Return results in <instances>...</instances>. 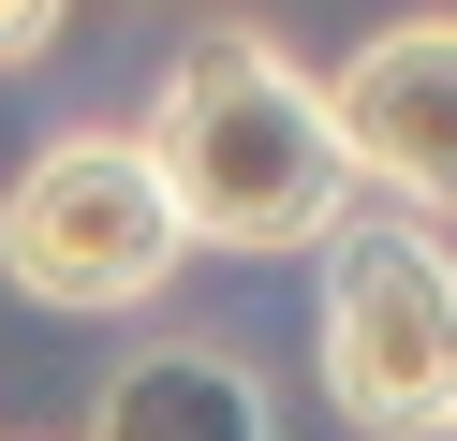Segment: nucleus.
I'll return each mask as SVG.
<instances>
[{
    "mask_svg": "<svg viewBox=\"0 0 457 441\" xmlns=\"http://www.w3.org/2000/svg\"><path fill=\"white\" fill-rule=\"evenodd\" d=\"M148 162H162V206H178L192 250H237V265H280V250H325L354 221V162H339V118H325V74L266 45V29H192L148 88Z\"/></svg>",
    "mask_w": 457,
    "mask_h": 441,
    "instance_id": "1",
    "label": "nucleus"
},
{
    "mask_svg": "<svg viewBox=\"0 0 457 441\" xmlns=\"http://www.w3.org/2000/svg\"><path fill=\"white\" fill-rule=\"evenodd\" d=\"M178 265H192V235L162 206V162H148L133 118H74V133H45L15 162V192H0V280L30 309L133 323V309H162Z\"/></svg>",
    "mask_w": 457,
    "mask_h": 441,
    "instance_id": "2",
    "label": "nucleus"
},
{
    "mask_svg": "<svg viewBox=\"0 0 457 441\" xmlns=\"http://www.w3.org/2000/svg\"><path fill=\"white\" fill-rule=\"evenodd\" d=\"M310 265H325L310 280V368H325L339 427L354 441H443L457 427V250H443V221L369 206Z\"/></svg>",
    "mask_w": 457,
    "mask_h": 441,
    "instance_id": "3",
    "label": "nucleus"
},
{
    "mask_svg": "<svg viewBox=\"0 0 457 441\" xmlns=\"http://www.w3.org/2000/svg\"><path fill=\"white\" fill-rule=\"evenodd\" d=\"M339 162L354 192H384L398 221H457V15H398L325 74Z\"/></svg>",
    "mask_w": 457,
    "mask_h": 441,
    "instance_id": "4",
    "label": "nucleus"
},
{
    "mask_svg": "<svg viewBox=\"0 0 457 441\" xmlns=\"http://www.w3.org/2000/svg\"><path fill=\"white\" fill-rule=\"evenodd\" d=\"M89 441H280L266 412V368L237 339H133L119 368L89 382Z\"/></svg>",
    "mask_w": 457,
    "mask_h": 441,
    "instance_id": "5",
    "label": "nucleus"
},
{
    "mask_svg": "<svg viewBox=\"0 0 457 441\" xmlns=\"http://www.w3.org/2000/svg\"><path fill=\"white\" fill-rule=\"evenodd\" d=\"M60 15H74V0H0V74H30V59L60 45Z\"/></svg>",
    "mask_w": 457,
    "mask_h": 441,
    "instance_id": "6",
    "label": "nucleus"
},
{
    "mask_svg": "<svg viewBox=\"0 0 457 441\" xmlns=\"http://www.w3.org/2000/svg\"><path fill=\"white\" fill-rule=\"evenodd\" d=\"M443 441H457V427H443Z\"/></svg>",
    "mask_w": 457,
    "mask_h": 441,
    "instance_id": "7",
    "label": "nucleus"
}]
</instances>
